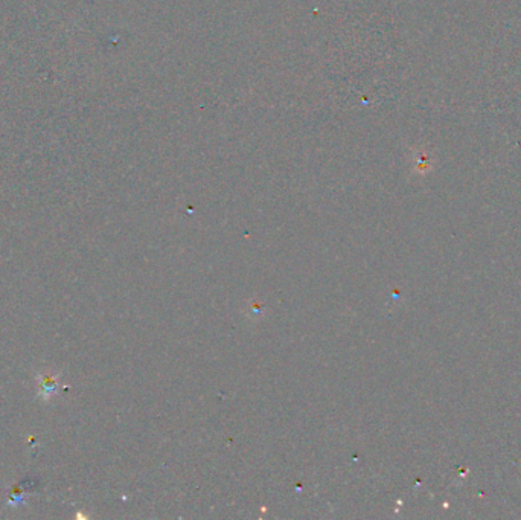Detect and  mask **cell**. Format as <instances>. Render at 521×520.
Returning <instances> with one entry per match:
<instances>
[{
    "mask_svg": "<svg viewBox=\"0 0 521 520\" xmlns=\"http://www.w3.org/2000/svg\"><path fill=\"white\" fill-rule=\"evenodd\" d=\"M41 388L46 391V396H49L51 392L55 391L57 384H55V382H53L51 377H48V375H46V377H44V380H43V383H41Z\"/></svg>",
    "mask_w": 521,
    "mask_h": 520,
    "instance_id": "cell-1",
    "label": "cell"
}]
</instances>
